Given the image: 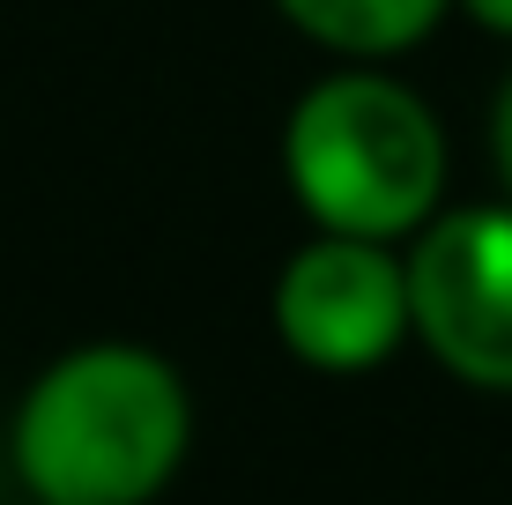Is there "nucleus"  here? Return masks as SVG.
I'll list each match as a JSON object with an SVG mask.
<instances>
[{"label": "nucleus", "mask_w": 512, "mask_h": 505, "mask_svg": "<svg viewBox=\"0 0 512 505\" xmlns=\"http://www.w3.org/2000/svg\"><path fill=\"white\" fill-rule=\"evenodd\" d=\"M490 156H498V179H505V194H512V75H505V90H498V112H490Z\"/></svg>", "instance_id": "423d86ee"}, {"label": "nucleus", "mask_w": 512, "mask_h": 505, "mask_svg": "<svg viewBox=\"0 0 512 505\" xmlns=\"http://www.w3.org/2000/svg\"><path fill=\"white\" fill-rule=\"evenodd\" d=\"M409 327L453 379L512 394V201L453 208L416 231Z\"/></svg>", "instance_id": "7ed1b4c3"}, {"label": "nucleus", "mask_w": 512, "mask_h": 505, "mask_svg": "<svg viewBox=\"0 0 512 505\" xmlns=\"http://www.w3.org/2000/svg\"><path fill=\"white\" fill-rule=\"evenodd\" d=\"M30 505H38V498H30Z\"/></svg>", "instance_id": "6e6552de"}, {"label": "nucleus", "mask_w": 512, "mask_h": 505, "mask_svg": "<svg viewBox=\"0 0 512 505\" xmlns=\"http://www.w3.org/2000/svg\"><path fill=\"white\" fill-rule=\"evenodd\" d=\"M275 335L312 372H372L409 335V260L320 231L275 275Z\"/></svg>", "instance_id": "20e7f679"}, {"label": "nucleus", "mask_w": 512, "mask_h": 505, "mask_svg": "<svg viewBox=\"0 0 512 505\" xmlns=\"http://www.w3.org/2000/svg\"><path fill=\"white\" fill-rule=\"evenodd\" d=\"M461 8L475 15L483 30H498V38H512V0H461Z\"/></svg>", "instance_id": "0eeeda50"}, {"label": "nucleus", "mask_w": 512, "mask_h": 505, "mask_svg": "<svg viewBox=\"0 0 512 505\" xmlns=\"http://www.w3.org/2000/svg\"><path fill=\"white\" fill-rule=\"evenodd\" d=\"M193 439L186 379L141 342H82L15 409V476L38 505H149Z\"/></svg>", "instance_id": "f257e3e1"}, {"label": "nucleus", "mask_w": 512, "mask_h": 505, "mask_svg": "<svg viewBox=\"0 0 512 505\" xmlns=\"http://www.w3.org/2000/svg\"><path fill=\"white\" fill-rule=\"evenodd\" d=\"M282 171L320 231L394 246L438 216L446 134L409 82L379 67H342L297 97L282 127Z\"/></svg>", "instance_id": "f03ea898"}, {"label": "nucleus", "mask_w": 512, "mask_h": 505, "mask_svg": "<svg viewBox=\"0 0 512 505\" xmlns=\"http://www.w3.org/2000/svg\"><path fill=\"white\" fill-rule=\"evenodd\" d=\"M275 8L290 15V30L342 60H394L431 38L453 0H275Z\"/></svg>", "instance_id": "39448f33"}]
</instances>
